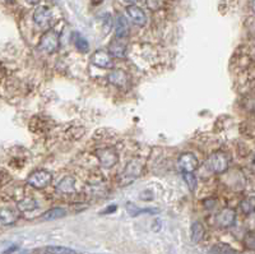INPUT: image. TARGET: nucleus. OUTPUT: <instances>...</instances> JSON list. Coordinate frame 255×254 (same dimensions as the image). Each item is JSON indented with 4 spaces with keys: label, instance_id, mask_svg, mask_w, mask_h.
<instances>
[{
    "label": "nucleus",
    "instance_id": "393cba45",
    "mask_svg": "<svg viewBox=\"0 0 255 254\" xmlns=\"http://www.w3.org/2000/svg\"><path fill=\"white\" fill-rule=\"evenodd\" d=\"M146 4L148 9L157 12L166 5V0H146Z\"/></svg>",
    "mask_w": 255,
    "mask_h": 254
},
{
    "label": "nucleus",
    "instance_id": "7ed1b4c3",
    "mask_svg": "<svg viewBox=\"0 0 255 254\" xmlns=\"http://www.w3.org/2000/svg\"><path fill=\"white\" fill-rule=\"evenodd\" d=\"M53 175L47 170H36L28 176L27 184L34 189H44L51 184Z\"/></svg>",
    "mask_w": 255,
    "mask_h": 254
},
{
    "label": "nucleus",
    "instance_id": "a211bd4d",
    "mask_svg": "<svg viewBox=\"0 0 255 254\" xmlns=\"http://www.w3.org/2000/svg\"><path fill=\"white\" fill-rule=\"evenodd\" d=\"M240 210L243 211L244 215H252L255 212V195H249L244 198L240 203Z\"/></svg>",
    "mask_w": 255,
    "mask_h": 254
},
{
    "label": "nucleus",
    "instance_id": "f257e3e1",
    "mask_svg": "<svg viewBox=\"0 0 255 254\" xmlns=\"http://www.w3.org/2000/svg\"><path fill=\"white\" fill-rule=\"evenodd\" d=\"M60 47V35L59 32H56L55 30H49L42 35L40 38V44H38V49L42 53L46 54H55L58 53Z\"/></svg>",
    "mask_w": 255,
    "mask_h": 254
},
{
    "label": "nucleus",
    "instance_id": "6e6552de",
    "mask_svg": "<svg viewBox=\"0 0 255 254\" xmlns=\"http://www.w3.org/2000/svg\"><path fill=\"white\" fill-rule=\"evenodd\" d=\"M178 165L183 173H194V170H196V167L199 165V161L195 157V155L185 152L178 159Z\"/></svg>",
    "mask_w": 255,
    "mask_h": 254
},
{
    "label": "nucleus",
    "instance_id": "9b49d317",
    "mask_svg": "<svg viewBox=\"0 0 255 254\" xmlns=\"http://www.w3.org/2000/svg\"><path fill=\"white\" fill-rule=\"evenodd\" d=\"M125 38H118L115 37L112 40L111 44L109 45V53L111 54L114 58H125L127 55V42Z\"/></svg>",
    "mask_w": 255,
    "mask_h": 254
},
{
    "label": "nucleus",
    "instance_id": "f3484780",
    "mask_svg": "<svg viewBox=\"0 0 255 254\" xmlns=\"http://www.w3.org/2000/svg\"><path fill=\"white\" fill-rule=\"evenodd\" d=\"M73 42L74 46L79 53H88L90 51V44H88L87 38H84L79 32L73 33Z\"/></svg>",
    "mask_w": 255,
    "mask_h": 254
},
{
    "label": "nucleus",
    "instance_id": "a878e982",
    "mask_svg": "<svg viewBox=\"0 0 255 254\" xmlns=\"http://www.w3.org/2000/svg\"><path fill=\"white\" fill-rule=\"evenodd\" d=\"M245 244L248 248L250 249H255V234L254 232H250L248 234L245 238Z\"/></svg>",
    "mask_w": 255,
    "mask_h": 254
},
{
    "label": "nucleus",
    "instance_id": "4be33fe9",
    "mask_svg": "<svg viewBox=\"0 0 255 254\" xmlns=\"http://www.w3.org/2000/svg\"><path fill=\"white\" fill-rule=\"evenodd\" d=\"M184 180L187 183L188 188L190 191H195L196 184H198V180H196V176L193 173H184Z\"/></svg>",
    "mask_w": 255,
    "mask_h": 254
},
{
    "label": "nucleus",
    "instance_id": "4468645a",
    "mask_svg": "<svg viewBox=\"0 0 255 254\" xmlns=\"http://www.w3.org/2000/svg\"><path fill=\"white\" fill-rule=\"evenodd\" d=\"M142 170H143L142 165H140L138 161L133 160L128 163V166H127V169L124 170V174H123V176H124V178H130V182H133L135 178H138V176L142 174Z\"/></svg>",
    "mask_w": 255,
    "mask_h": 254
},
{
    "label": "nucleus",
    "instance_id": "1a4fd4ad",
    "mask_svg": "<svg viewBox=\"0 0 255 254\" xmlns=\"http://www.w3.org/2000/svg\"><path fill=\"white\" fill-rule=\"evenodd\" d=\"M127 13H128V16H129V18L134 22V25L139 26V27L146 26L147 16L142 8L137 6L135 4H131V5L127 6Z\"/></svg>",
    "mask_w": 255,
    "mask_h": 254
},
{
    "label": "nucleus",
    "instance_id": "cd10ccee",
    "mask_svg": "<svg viewBox=\"0 0 255 254\" xmlns=\"http://www.w3.org/2000/svg\"><path fill=\"white\" fill-rule=\"evenodd\" d=\"M28 4H38L41 1V0H26Z\"/></svg>",
    "mask_w": 255,
    "mask_h": 254
},
{
    "label": "nucleus",
    "instance_id": "39448f33",
    "mask_svg": "<svg viewBox=\"0 0 255 254\" xmlns=\"http://www.w3.org/2000/svg\"><path fill=\"white\" fill-rule=\"evenodd\" d=\"M91 63L101 68V69H112L114 68V57L109 53V50H97L91 57Z\"/></svg>",
    "mask_w": 255,
    "mask_h": 254
},
{
    "label": "nucleus",
    "instance_id": "f03ea898",
    "mask_svg": "<svg viewBox=\"0 0 255 254\" xmlns=\"http://www.w3.org/2000/svg\"><path fill=\"white\" fill-rule=\"evenodd\" d=\"M228 163H230V159L221 151L213 152L208 159V167L215 174H223L228 169Z\"/></svg>",
    "mask_w": 255,
    "mask_h": 254
},
{
    "label": "nucleus",
    "instance_id": "5701e85b",
    "mask_svg": "<svg viewBox=\"0 0 255 254\" xmlns=\"http://www.w3.org/2000/svg\"><path fill=\"white\" fill-rule=\"evenodd\" d=\"M45 253H59V254H74V249H70L68 247H47L44 249Z\"/></svg>",
    "mask_w": 255,
    "mask_h": 254
},
{
    "label": "nucleus",
    "instance_id": "423d86ee",
    "mask_svg": "<svg viewBox=\"0 0 255 254\" xmlns=\"http://www.w3.org/2000/svg\"><path fill=\"white\" fill-rule=\"evenodd\" d=\"M53 19V13L50 8L46 5L37 6L33 12V22L40 27V29H47Z\"/></svg>",
    "mask_w": 255,
    "mask_h": 254
},
{
    "label": "nucleus",
    "instance_id": "c85d7f7f",
    "mask_svg": "<svg viewBox=\"0 0 255 254\" xmlns=\"http://www.w3.org/2000/svg\"><path fill=\"white\" fill-rule=\"evenodd\" d=\"M252 9L255 13V0H252Z\"/></svg>",
    "mask_w": 255,
    "mask_h": 254
},
{
    "label": "nucleus",
    "instance_id": "b1692460",
    "mask_svg": "<svg viewBox=\"0 0 255 254\" xmlns=\"http://www.w3.org/2000/svg\"><path fill=\"white\" fill-rule=\"evenodd\" d=\"M211 252L212 253H236L235 249H232L230 245L224 244V243H218V244L213 245Z\"/></svg>",
    "mask_w": 255,
    "mask_h": 254
},
{
    "label": "nucleus",
    "instance_id": "bb28decb",
    "mask_svg": "<svg viewBox=\"0 0 255 254\" xmlns=\"http://www.w3.org/2000/svg\"><path fill=\"white\" fill-rule=\"evenodd\" d=\"M123 1H125V3H127V4H129V5H131V4L139 3L140 0H123Z\"/></svg>",
    "mask_w": 255,
    "mask_h": 254
},
{
    "label": "nucleus",
    "instance_id": "20e7f679",
    "mask_svg": "<svg viewBox=\"0 0 255 254\" xmlns=\"http://www.w3.org/2000/svg\"><path fill=\"white\" fill-rule=\"evenodd\" d=\"M96 157L100 161L101 166L106 167V169H111L119 161L118 152L115 151V148L112 147L98 148L96 151Z\"/></svg>",
    "mask_w": 255,
    "mask_h": 254
},
{
    "label": "nucleus",
    "instance_id": "2eb2a0df",
    "mask_svg": "<svg viewBox=\"0 0 255 254\" xmlns=\"http://www.w3.org/2000/svg\"><path fill=\"white\" fill-rule=\"evenodd\" d=\"M17 219H18V215L13 208L4 207L0 210V223L1 225H12V223L16 222Z\"/></svg>",
    "mask_w": 255,
    "mask_h": 254
},
{
    "label": "nucleus",
    "instance_id": "6ab92c4d",
    "mask_svg": "<svg viewBox=\"0 0 255 254\" xmlns=\"http://www.w3.org/2000/svg\"><path fill=\"white\" fill-rule=\"evenodd\" d=\"M65 215H66V212L64 208L55 207V208H51V210L46 211V212L42 215V220H45V221H53V220L62 219V217H64Z\"/></svg>",
    "mask_w": 255,
    "mask_h": 254
},
{
    "label": "nucleus",
    "instance_id": "c756f323",
    "mask_svg": "<svg viewBox=\"0 0 255 254\" xmlns=\"http://www.w3.org/2000/svg\"><path fill=\"white\" fill-rule=\"evenodd\" d=\"M8 1H12V0H8Z\"/></svg>",
    "mask_w": 255,
    "mask_h": 254
},
{
    "label": "nucleus",
    "instance_id": "f8f14e48",
    "mask_svg": "<svg viewBox=\"0 0 255 254\" xmlns=\"http://www.w3.org/2000/svg\"><path fill=\"white\" fill-rule=\"evenodd\" d=\"M130 32V26L125 16L119 14L115 19V37L118 38H127Z\"/></svg>",
    "mask_w": 255,
    "mask_h": 254
},
{
    "label": "nucleus",
    "instance_id": "ddd939ff",
    "mask_svg": "<svg viewBox=\"0 0 255 254\" xmlns=\"http://www.w3.org/2000/svg\"><path fill=\"white\" fill-rule=\"evenodd\" d=\"M56 189L63 193V194H72L75 191V180L73 176H65L63 178L58 185H56Z\"/></svg>",
    "mask_w": 255,
    "mask_h": 254
},
{
    "label": "nucleus",
    "instance_id": "dca6fc26",
    "mask_svg": "<svg viewBox=\"0 0 255 254\" xmlns=\"http://www.w3.org/2000/svg\"><path fill=\"white\" fill-rule=\"evenodd\" d=\"M205 234V229L203 226L202 222H194L190 227V239L194 244L199 243L203 238H204Z\"/></svg>",
    "mask_w": 255,
    "mask_h": 254
},
{
    "label": "nucleus",
    "instance_id": "0eeeda50",
    "mask_svg": "<svg viewBox=\"0 0 255 254\" xmlns=\"http://www.w3.org/2000/svg\"><path fill=\"white\" fill-rule=\"evenodd\" d=\"M236 222V212L233 208H223L220 211V214L216 216V225L222 229H227L235 225Z\"/></svg>",
    "mask_w": 255,
    "mask_h": 254
},
{
    "label": "nucleus",
    "instance_id": "412c9836",
    "mask_svg": "<svg viewBox=\"0 0 255 254\" xmlns=\"http://www.w3.org/2000/svg\"><path fill=\"white\" fill-rule=\"evenodd\" d=\"M18 207L19 210L23 211V212H27V211H33L34 208L37 207V203H36V201L32 199V198H26V199L19 202Z\"/></svg>",
    "mask_w": 255,
    "mask_h": 254
},
{
    "label": "nucleus",
    "instance_id": "9d476101",
    "mask_svg": "<svg viewBox=\"0 0 255 254\" xmlns=\"http://www.w3.org/2000/svg\"><path fill=\"white\" fill-rule=\"evenodd\" d=\"M107 81H109V83H111L112 86H115L118 88L127 87L128 83H129L127 73L122 69H112L107 74Z\"/></svg>",
    "mask_w": 255,
    "mask_h": 254
},
{
    "label": "nucleus",
    "instance_id": "aec40b11",
    "mask_svg": "<svg viewBox=\"0 0 255 254\" xmlns=\"http://www.w3.org/2000/svg\"><path fill=\"white\" fill-rule=\"evenodd\" d=\"M127 211L128 214L133 217L139 216L140 214H156V212H157L156 210H150V208H138L135 204L130 203V202H128L127 203Z\"/></svg>",
    "mask_w": 255,
    "mask_h": 254
}]
</instances>
